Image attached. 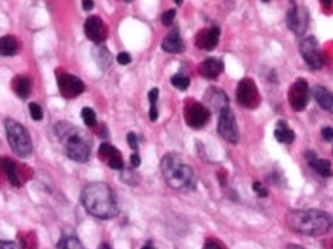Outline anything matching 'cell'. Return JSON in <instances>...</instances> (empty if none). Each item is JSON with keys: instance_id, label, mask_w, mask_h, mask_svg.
<instances>
[{"instance_id": "obj_32", "label": "cell", "mask_w": 333, "mask_h": 249, "mask_svg": "<svg viewBox=\"0 0 333 249\" xmlns=\"http://www.w3.org/2000/svg\"><path fill=\"white\" fill-rule=\"evenodd\" d=\"M203 249H227L224 246V243L220 242L219 239H208L204 243V248Z\"/></svg>"}, {"instance_id": "obj_37", "label": "cell", "mask_w": 333, "mask_h": 249, "mask_svg": "<svg viewBox=\"0 0 333 249\" xmlns=\"http://www.w3.org/2000/svg\"><path fill=\"white\" fill-rule=\"evenodd\" d=\"M126 140H128V144H129V148L132 150H138V136L135 133H128V136H126Z\"/></svg>"}, {"instance_id": "obj_8", "label": "cell", "mask_w": 333, "mask_h": 249, "mask_svg": "<svg viewBox=\"0 0 333 249\" xmlns=\"http://www.w3.org/2000/svg\"><path fill=\"white\" fill-rule=\"evenodd\" d=\"M237 101L241 107L252 109L260 103V94L256 82L251 78H243L237 85Z\"/></svg>"}, {"instance_id": "obj_30", "label": "cell", "mask_w": 333, "mask_h": 249, "mask_svg": "<svg viewBox=\"0 0 333 249\" xmlns=\"http://www.w3.org/2000/svg\"><path fill=\"white\" fill-rule=\"evenodd\" d=\"M29 111H30V116H31V119L33 120H42L43 119V109L42 107L38 105V103H36V102H31L29 105Z\"/></svg>"}, {"instance_id": "obj_29", "label": "cell", "mask_w": 333, "mask_h": 249, "mask_svg": "<svg viewBox=\"0 0 333 249\" xmlns=\"http://www.w3.org/2000/svg\"><path fill=\"white\" fill-rule=\"evenodd\" d=\"M107 163L108 166L111 167L112 170H124V169H125V167H124V160H122V154H121V152H118L115 156H112Z\"/></svg>"}, {"instance_id": "obj_38", "label": "cell", "mask_w": 333, "mask_h": 249, "mask_svg": "<svg viewBox=\"0 0 333 249\" xmlns=\"http://www.w3.org/2000/svg\"><path fill=\"white\" fill-rule=\"evenodd\" d=\"M141 163H142V160H141V156L138 153H133L131 156V164L133 169H138V167L141 166Z\"/></svg>"}, {"instance_id": "obj_25", "label": "cell", "mask_w": 333, "mask_h": 249, "mask_svg": "<svg viewBox=\"0 0 333 249\" xmlns=\"http://www.w3.org/2000/svg\"><path fill=\"white\" fill-rule=\"evenodd\" d=\"M57 249H84L83 243L78 241L77 237L74 235H68V237H63L57 243Z\"/></svg>"}, {"instance_id": "obj_12", "label": "cell", "mask_w": 333, "mask_h": 249, "mask_svg": "<svg viewBox=\"0 0 333 249\" xmlns=\"http://www.w3.org/2000/svg\"><path fill=\"white\" fill-rule=\"evenodd\" d=\"M57 84H58V89L61 95L71 99V98H77L85 91V85L84 82L75 75L72 74H67V72H61L57 78Z\"/></svg>"}, {"instance_id": "obj_35", "label": "cell", "mask_w": 333, "mask_h": 249, "mask_svg": "<svg viewBox=\"0 0 333 249\" xmlns=\"http://www.w3.org/2000/svg\"><path fill=\"white\" fill-rule=\"evenodd\" d=\"M252 189H254V191H256L257 194H258L260 197L268 196V190L262 185V183H260V181H256V183L252 184Z\"/></svg>"}, {"instance_id": "obj_24", "label": "cell", "mask_w": 333, "mask_h": 249, "mask_svg": "<svg viewBox=\"0 0 333 249\" xmlns=\"http://www.w3.org/2000/svg\"><path fill=\"white\" fill-rule=\"evenodd\" d=\"M3 170L6 173L7 178H9V181L12 185L14 187H20L22 183H20V178L17 176V167H16V163L13 160H10L9 157H5L3 159Z\"/></svg>"}, {"instance_id": "obj_16", "label": "cell", "mask_w": 333, "mask_h": 249, "mask_svg": "<svg viewBox=\"0 0 333 249\" xmlns=\"http://www.w3.org/2000/svg\"><path fill=\"white\" fill-rule=\"evenodd\" d=\"M224 68L223 61L219 58H206L202 64L199 66V72L203 78L207 79H216L220 75Z\"/></svg>"}, {"instance_id": "obj_6", "label": "cell", "mask_w": 333, "mask_h": 249, "mask_svg": "<svg viewBox=\"0 0 333 249\" xmlns=\"http://www.w3.org/2000/svg\"><path fill=\"white\" fill-rule=\"evenodd\" d=\"M299 53L310 70H321L323 67L325 59H323V54H322L319 42L316 40V37L308 36L305 37L304 40H301Z\"/></svg>"}, {"instance_id": "obj_18", "label": "cell", "mask_w": 333, "mask_h": 249, "mask_svg": "<svg viewBox=\"0 0 333 249\" xmlns=\"http://www.w3.org/2000/svg\"><path fill=\"white\" fill-rule=\"evenodd\" d=\"M162 48L170 54H179L185 51V43L182 40V37L179 34L178 30H173L167 34L163 42H162Z\"/></svg>"}, {"instance_id": "obj_10", "label": "cell", "mask_w": 333, "mask_h": 249, "mask_svg": "<svg viewBox=\"0 0 333 249\" xmlns=\"http://www.w3.org/2000/svg\"><path fill=\"white\" fill-rule=\"evenodd\" d=\"M288 101L293 111H304L308 102H309V85L304 78H298L295 82L292 84L288 94Z\"/></svg>"}, {"instance_id": "obj_34", "label": "cell", "mask_w": 333, "mask_h": 249, "mask_svg": "<svg viewBox=\"0 0 333 249\" xmlns=\"http://www.w3.org/2000/svg\"><path fill=\"white\" fill-rule=\"evenodd\" d=\"M322 139L325 140V142H332L333 140V128L330 126H325L321 132Z\"/></svg>"}, {"instance_id": "obj_42", "label": "cell", "mask_w": 333, "mask_h": 249, "mask_svg": "<svg viewBox=\"0 0 333 249\" xmlns=\"http://www.w3.org/2000/svg\"><path fill=\"white\" fill-rule=\"evenodd\" d=\"M321 3H322V5H323V6H325V7H330V6H332L333 0H321Z\"/></svg>"}, {"instance_id": "obj_26", "label": "cell", "mask_w": 333, "mask_h": 249, "mask_svg": "<svg viewBox=\"0 0 333 249\" xmlns=\"http://www.w3.org/2000/svg\"><path fill=\"white\" fill-rule=\"evenodd\" d=\"M118 149H115L113 146H111V144L102 143L101 146H100V150H98V156H100V159H101L102 161H108L112 156H115V154L118 153Z\"/></svg>"}, {"instance_id": "obj_47", "label": "cell", "mask_w": 333, "mask_h": 249, "mask_svg": "<svg viewBox=\"0 0 333 249\" xmlns=\"http://www.w3.org/2000/svg\"><path fill=\"white\" fill-rule=\"evenodd\" d=\"M125 2H128V3H129V2H132V0H125Z\"/></svg>"}, {"instance_id": "obj_27", "label": "cell", "mask_w": 333, "mask_h": 249, "mask_svg": "<svg viewBox=\"0 0 333 249\" xmlns=\"http://www.w3.org/2000/svg\"><path fill=\"white\" fill-rule=\"evenodd\" d=\"M170 84H172L174 88L180 89V91H185V89L189 88L190 85V79L189 77H186L183 74H176L170 78Z\"/></svg>"}, {"instance_id": "obj_43", "label": "cell", "mask_w": 333, "mask_h": 249, "mask_svg": "<svg viewBox=\"0 0 333 249\" xmlns=\"http://www.w3.org/2000/svg\"><path fill=\"white\" fill-rule=\"evenodd\" d=\"M100 249H113V248L109 245V243H101V245H100Z\"/></svg>"}, {"instance_id": "obj_19", "label": "cell", "mask_w": 333, "mask_h": 249, "mask_svg": "<svg viewBox=\"0 0 333 249\" xmlns=\"http://www.w3.org/2000/svg\"><path fill=\"white\" fill-rule=\"evenodd\" d=\"M312 94L322 109H325L329 113H333V94L329 89L322 87V85H316L312 91Z\"/></svg>"}, {"instance_id": "obj_23", "label": "cell", "mask_w": 333, "mask_h": 249, "mask_svg": "<svg viewBox=\"0 0 333 249\" xmlns=\"http://www.w3.org/2000/svg\"><path fill=\"white\" fill-rule=\"evenodd\" d=\"M18 44L17 40L13 36H3L2 42H0V51L3 57H12L17 53Z\"/></svg>"}, {"instance_id": "obj_36", "label": "cell", "mask_w": 333, "mask_h": 249, "mask_svg": "<svg viewBox=\"0 0 333 249\" xmlns=\"http://www.w3.org/2000/svg\"><path fill=\"white\" fill-rule=\"evenodd\" d=\"M158 96H159V89L158 88H152L150 91H149L148 98H149V102H150V107H156Z\"/></svg>"}, {"instance_id": "obj_13", "label": "cell", "mask_w": 333, "mask_h": 249, "mask_svg": "<svg viewBox=\"0 0 333 249\" xmlns=\"http://www.w3.org/2000/svg\"><path fill=\"white\" fill-rule=\"evenodd\" d=\"M84 30H85L87 37L95 44H102L107 38V26L104 24L101 17H98V16H89L87 18V22H85Z\"/></svg>"}, {"instance_id": "obj_39", "label": "cell", "mask_w": 333, "mask_h": 249, "mask_svg": "<svg viewBox=\"0 0 333 249\" xmlns=\"http://www.w3.org/2000/svg\"><path fill=\"white\" fill-rule=\"evenodd\" d=\"M0 248L2 249H18L17 245L14 242H10V241H3L2 245H0Z\"/></svg>"}, {"instance_id": "obj_21", "label": "cell", "mask_w": 333, "mask_h": 249, "mask_svg": "<svg viewBox=\"0 0 333 249\" xmlns=\"http://www.w3.org/2000/svg\"><path fill=\"white\" fill-rule=\"evenodd\" d=\"M274 136L275 139L281 143H285V144H289L295 140V133L292 129H289V126L286 125V122L284 120H280L277 128L274 131Z\"/></svg>"}, {"instance_id": "obj_11", "label": "cell", "mask_w": 333, "mask_h": 249, "mask_svg": "<svg viewBox=\"0 0 333 249\" xmlns=\"http://www.w3.org/2000/svg\"><path fill=\"white\" fill-rule=\"evenodd\" d=\"M286 24L292 33L304 36L309 27V12L304 6H293L286 13Z\"/></svg>"}, {"instance_id": "obj_9", "label": "cell", "mask_w": 333, "mask_h": 249, "mask_svg": "<svg viewBox=\"0 0 333 249\" xmlns=\"http://www.w3.org/2000/svg\"><path fill=\"white\" fill-rule=\"evenodd\" d=\"M186 123L193 129H202L210 119V109L204 103L190 101L185 108Z\"/></svg>"}, {"instance_id": "obj_7", "label": "cell", "mask_w": 333, "mask_h": 249, "mask_svg": "<svg viewBox=\"0 0 333 249\" xmlns=\"http://www.w3.org/2000/svg\"><path fill=\"white\" fill-rule=\"evenodd\" d=\"M217 132L224 140L236 144L240 140V131H238L237 120H236V115L231 111V108L228 107L223 109L219 113V123H217Z\"/></svg>"}, {"instance_id": "obj_17", "label": "cell", "mask_w": 333, "mask_h": 249, "mask_svg": "<svg viewBox=\"0 0 333 249\" xmlns=\"http://www.w3.org/2000/svg\"><path fill=\"white\" fill-rule=\"evenodd\" d=\"M306 161L309 163V166L322 177H330L333 174L330 161L326 160V159L318 157L315 152H308L306 153Z\"/></svg>"}, {"instance_id": "obj_20", "label": "cell", "mask_w": 333, "mask_h": 249, "mask_svg": "<svg viewBox=\"0 0 333 249\" xmlns=\"http://www.w3.org/2000/svg\"><path fill=\"white\" fill-rule=\"evenodd\" d=\"M92 57H94V61H95L98 67L101 70H107L108 67L111 66L112 63V55L109 53L105 46H101V44H96L94 50H92Z\"/></svg>"}, {"instance_id": "obj_40", "label": "cell", "mask_w": 333, "mask_h": 249, "mask_svg": "<svg viewBox=\"0 0 333 249\" xmlns=\"http://www.w3.org/2000/svg\"><path fill=\"white\" fill-rule=\"evenodd\" d=\"M83 7L85 12H89L94 9V0H83Z\"/></svg>"}, {"instance_id": "obj_5", "label": "cell", "mask_w": 333, "mask_h": 249, "mask_svg": "<svg viewBox=\"0 0 333 249\" xmlns=\"http://www.w3.org/2000/svg\"><path fill=\"white\" fill-rule=\"evenodd\" d=\"M5 129H6L7 140L14 153L20 157H27L33 152V142L30 137L29 131L23 125L18 123L17 120L6 119L5 120Z\"/></svg>"}, {"instance_id": "obj_14", "label": "cell", "mask_w": 333, "mask_h": 249, "mask_svg": "<svg viewBox=\"0 0 333 249\" xmlns=\"http://www.w3.org/2000/svg\"><path fill=\"white\" fill-rule=\"evenodd\" d=\"M204 105L210 109V111H214V112L220 113L223 109L230 107V101H228V96L226 95V92L223 89L219 88H208L204 94Z\"/></svg>"}, {"instance_id": "obj_41", "label": "cell", "mask_w": 333, "mask_h": 249, "mask_svg": "<svg viewBox=\"0 0 333 249\" xmlns=\"http://www.w3.org/2000/svg\"><path fill=\"white\" fill-rule=\"evenodd\" d=\"M286 249H306V248L301 246V245H297V243H289V245L286 246Z\"/></svg>"}, {"instance_id": "obj_22", "label": "cell", "mask_w": 333, "mask_h": 249, "mask_svg": "<svg viewBox=\"0 0 333 249\" xmlns=\"http://www.w3.org/2000/svg\"><path fill=\"white\" fill-rule=\"evenodd\" d=\"M13 89L16 95L22 99H26L30 95L31 91V81L27 77H17L13 81Z\"/></svg>"}, {"instance_id": "obj_1", "label": "cell", "mask_w": 333, "mask_h": 249, "mask_svg": "<svg viewBox=\"0 0 333 249\" xmlns=\"http://www.w3.org/2000/svg\"><path fill=\"white\" fill-rule=\"evenodd\" d=\"M81 202L89 215L100 220H111L118 215V202L107 183L94 181L87 184L81 193Z\"/></svg>"}, {"instance_id": "obj_44", "label": "cell", "mask_w": 333, "mask_h": 249, "mask_svg": "<svg viewBox=\"0 0 333 249\" xmlns=\"http://www.w3.org/2000/svg\"><path fill=\"white\" fill-rule=\"evenodd\" d=\"M142 249H155V248H153V246H152L150 243H148V245H145V246H143Z\"/></svg>"}, {"instance_id": "obj_31", "label": "cell", "mask_w": 333, "mask_h": 249, "mask_svg": "<svg viewBox=\"0 0 333 249\" xmlns=\"http://www.w3.org/2000/svg\"><path fill=\"white\" fill-rule=\"evenodd\" d=\"M176 17V10L174 9H169L166 12L162 14V23L165 26H170L173 23V20Z\"/></svg>"}, {"instance_id": "obj_2", "label": "cell", "mask_w": 333, "mask_h": 249, "mask_svg": "<svg viewBox=\"0 0 333 249\" xmlns=\"http://www.w3.org/2000/svg\"><path fill=\"white\" fill-rule=\"evenodd\" d=\"M54 131L68 159L78 163L88 161L92 140L87 132L81 128H77L75 125L67 123V122H60L55 125Z\"/></svg>"}, {"instance_id": "obj_3", "label": "cell", "mask_w": 333, "mask_h": 249, "mask_svg": "<svg viewBox=\"0 0 333 249\" xmlns=\"http://www.w3.org/2000/svg\"><path fill=\"white\" fill-rule=\"evenodd\" d=\"M286 224L293 232L319 237L332 230L333 218L321 210H293L286 215Z\"/></svg>"}, {"instance_id": "obj_45", "label": "cell", "mask_w": 333, "mask_h": 249, "mask_svg": "<svg viewBox=\"0 0 333 249\" xmlns=\"http://www.w3.org/2000/svg\"><path fill=\"white\" fill-rule=\"evenodd\" d=\"M174 2H176V5H179V6H180V5L183 3V0H174Z\"/></svg>"}, {"instance_id": "obj_15", "label": "cell", "mask_w": 333, "mask_h": 249, "mask_svg": "<svg viewBox=\"0 0 333 249\" xmlns=\"http://www.w3.org/2000/svg\"><path fill=\"white\" fill-rule=\"evenodd\" d=\"M220 42V27L219 26H213L210 29L202 31L199 37H197V46L202 50L206 51H211L217 47V44Z\"/></svg>"}, {"instance_id": "obj_28", "label": "cell", "mask_w": 333, "mask_h": 249, "mask_svg": "<svg viewBox=\"0 0 333 249\" xmlns=\"http://www.w3.org/2000/svg\"><path fill=\"white\" fill-rule=\"evenodd\" d=\"M81 118H83L84 123L87 125L88 128H94L96 125V115L92 108H84L83 111H81Z\"/></svg>"}, {"instance_id": "obj_46", "label": "cell", "mask_w": 333, "mask_h": 249, "mask_svg": "<svg viewBox=\"0 0 333 249\" xmlns=\"http://www.w3.org/2000/svg\"><path fill=\"white\" fill-rule=\"evenodd\" d=\"M261 2H264V3H269L271 0H261Z\"/></svg>"}, {"instance_id": "obj_4", "label": "cell", "mask_w": 333, "mask_h": 249, "mask_svg": "<svg viewBox=\"0 0 333 249\" xmlns=\"http://www.w3.org/2000/svg\"><path fill=\"white\" fill-rule=\"evenodd\" d=\"M161 170L166 184L173 190L190 191L196 187L191 167L183 163L178 154L167 153L161 161Z\"/></svg>"}, {"instance_id": "obj_33", "label": "cell", "mask_w": 333, "mask_h": 249, "mask_svg": "<svg viewBox=\"0 0 333 249\" xmlns=\"http://www.w3.org/2000/svg\"><path fill=\"white\" fill-rule=\"evenodd\" d=\"M116 61H118L121 66H128V64H131V61H132L131 54L126 53V51H122V53L118 54Z\"/></svg>"}]
</instances>
